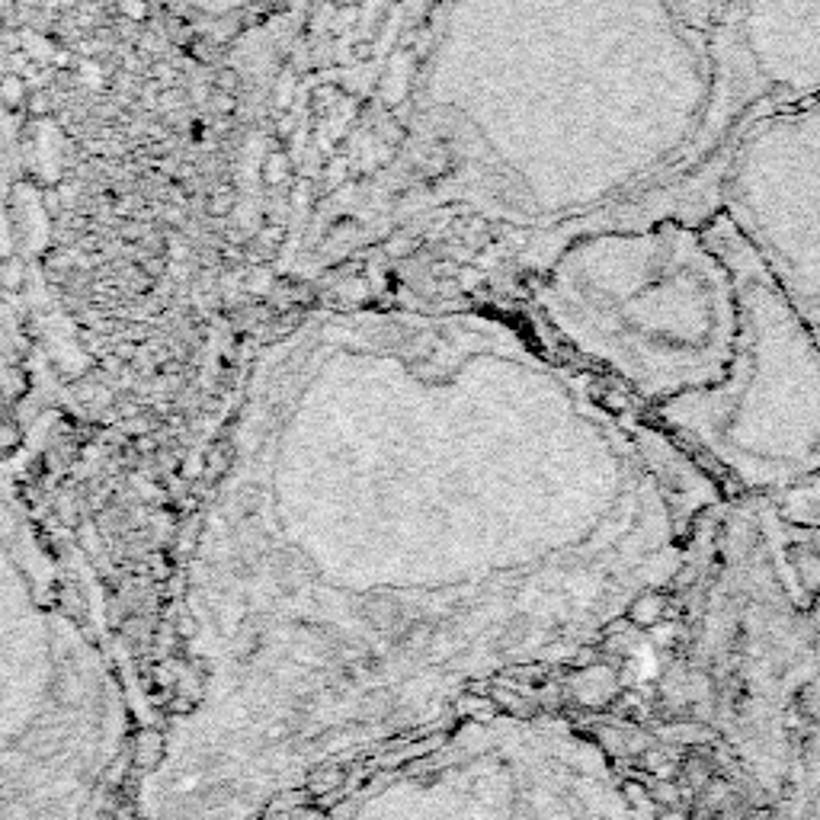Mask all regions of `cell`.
Instances as JSON below:
<instances>
[{
  "label": "cell",
  "mask_w": 820,
  "mask_h": 820,
  "mask_svg": "<svg viewBox=\"0 0 820 820\" xmlns=\"http://www.w3.org/2000/svg\"><path fill=\"white\" fill-rule=\"evenodd\" d=\"M654 433L471 330L350 324L266 353L189 516L177 692L141 820H250L567 657L712 500Z\"/></svg>",
  "instance_id": "1"
}]
</instances>
